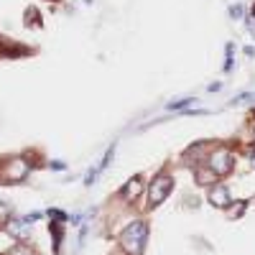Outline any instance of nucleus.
I'll use <instances>...</instances> for the list:
<instances>
[{"instance_id":"obj_14","label":"nucleus","mask_w":255,"mask_h":255,"mask_svg":"<svg viewBox=\"0 0 255 255\" xmlns=\"http://www.w3.org/2000/svg\"><path fill=\"white\" fill-rule=\"evenodd\" d=\"M49 217H54V219H59V222H64V219H67V215H64V212H59V209H51Z\"/></svg>"},{"instance_id":"obj_12","label":"nucleus","mask_w":255,"mask_h":255,"mask_svg":"<svg viewBox=\"0 0 255 255\" xmlns=\"http://www.w3.org/2000/svg\"><path fill=\"white\" fill-rule=\"evenodd\" d=\"M38 26V10L36 8H31V10H26V26Z\"/></svg>"},{"instance_id":"obj_15","label":"nucleus","mask_w":255,"mask_h":255,"mask_svg":"<svg viewBox=\"0 0 255 255\" xmlns=\"http://www.w3.org/2000/svg\"><path fill=\"white\" fill-rule=\"evenodd\" d=\"M224 69H232V46H227V62H224Z\"/></svg>"},{"instance_id":"obj_9","label":"nucleus","mask_w":255,"mask_h":255,"mask_svg":"<svg viewBox=\"0 0 255 255\" xmlns=\"http://www.w3.org/2000/svg\"><path fill=\"white\" fill-rule=\"evenodd\" d=\"M197 102V100H191V97H186V100H179V102H171L169 105V110L171 112H176V110H191V105Z\"/></svg>"},{"instance_id":"obj_5","label":"nucleus","mask_w":255,"mask_h":255,"mask_svg":"<svg viewBox=\"0 0 255 255\" xmlns=\"http://www.w3.org/2000/svg\"><path fill=\"white\" fill-rule=\"evenodd\" d=\"M209 202H212L215 207H219V209H227L232 202H230V191H227V186H222V184H215L212 189H209Z\"/></svg>"},{"instance_id":"obj_7","label":"nucleus","mask_w":255,"mask_h":255,"mask_svg":"<svg viewBox=\"0 0 255 255\" xmlns=\"http://www.w3.org/2000/svg\"><path fill=\"white\" fill-rule=\"evenodd\" d=\"M8 232L13 237H28V232H31V224H28L26 219H18V222H8Z\"/></svg>"},{"instance_id":"obj_17","label":"nucleus","mask_w":255,"mask_h":255,"mask_svg":"<svg viewBox=\"0 0 255 255\" xmlns=\"http://www.w3.org/2000/svg\"><path fill=\"white\" fill-rule=\"evenodd\" d=\"M51 169H56V171H62V169H64V163H62V161H54V163H51Z\"/></svg>"},{"instance_id":"obj_18","label":"nucleus","mask_w":255,"mask_h":255,"mask_svg":"<svg viewBox=\"0 0 255 255\" xmlns=\"http://www.w3.org/2000/svg\"><path fill=\"white\" fill-rule=\"evenodd\" d=\"M253 169H255V153H253Z\"/></svg>"},{"instance_id":"obj_3","label":"nucleus","mask_w":255,"mask_h":255,"mask_svg":"<svg viewBox=\"0 0 255 255\" xmlns=\"http://www.w3.org/2000/svg\"><path fill=\"white\" fill-rule=\"evenodd\" d=\"M232 163H235V156L227 151V148H219V151H215L212 156H209V169H212L217 176L227 174L232 169Z\"/></svg>"},{"instance_id":"obj_11","label":"nucleus","mask_w":255,"mask_h":255,"mask_svg":"<svg viewBox=\"0 0 255 255\" xmlns=\"http://www.w3.org/2000/svg\"><path fill=\"white\" fill-rule=\"evenodd\" d=\"M10 222V204L0 202V224H8Z\"/></svg>"},{"instance_id":"obj_16","label":"nucleus","mask_w":255,"mask_h":255,"mask_svg":"<svg viewBox=\"0 0 255 255\" xmlns=\"http://www.w3.org/2000/svg\"><path fill=\"white\" fill-rule=\"evenodd\" d=\"M230 16H232V18H240V16H243V8H240V5L230 8Z\"/></svg>"},{"instance_id":"obj_4","label":"nucleus","mask_w":255,"mask_h":255,"mask_svg":"<svg viewBox=\"0 0 255 255\" xmlns=\"http://www.w3.org/2000/svg\"><path fill=\"white\" fill-rule=\"evenodd\" d=\"M26 176H28V163L23 158H13V161L5 163L3 179H8V182H23Z\"/></svg>"},{"instance_id":"obj_2","label":"nucleus","mask_w":255,"mask_h":255,"mask_svg":"<svg viewBox=\"0 0 255 255\" xmlns=\"http://www.w3.org/2000/svg\"><path fill=\"white\" fill-rule=\"evenodd\" d=\"M171 186H174V179L169 174H158L151 184V191H148V204L151 207H158L163 199L171 194Z\"/></svg>"},{"instance_id":"obj_6","label":"nucleus","mask_w":255,"mask_h":255,"mask_svg":"<svg viewBox=\"0 0 255 255\" xmlns=\"http://www.w3.org/2000/svg\"><path fill=\"white\" fill-rule=\"evenodd\" d=\"M141 191H143V182L141 179H130V182L125 184V189H123V199H138L141 197Z\"/></svg>"},{"instance_id":"obj_1","label":"nucleus","mask_w":255,"mask_h":255,"mask_svg":"<svg viewBox=\"0 0 255 255\" xmlns=\"http://www.w3.org/2000/svg\"><path fill=\"white\" fill-rule=\"evenodd\" d=\"M146 237H148V224L136 219L120 232V248H123L128 255H141L143 245H146Z\"/></svg>"},{"instance_id":"obj_13","label":"nucleus","mask_w":255,"mask_h":255,"mask_svg":"<svg viewBox=\"0 0 255 255\" xmlns=\"http://www.w3.org/2000/svg\"><path fill=\"white\" fill-rule=\"evenodd\" d=\"M10 255H31V248H26V245H18L16 250H13Z\"/></svg>"},{"instance_id":"obj_8","label":"nucleus","mask_w":255,"mask_h":255,"mask_svg":"<svg viewBox=\"0 0 255 255\" xmlns=\"http://www.w3.org/2000/svg\"><path fill=\"white\" fill-rule=\"evenodd\" d=\"M215 171L212 169H197V182L199 184H215Z\"/></svg>"},{"instance_id":"obj_10","label":"nucleus","mask_w":255,"mask_h":255,"mask_svg":"<svg viewBox=\"0 0 255 255\" xmlns=\"http://www.w3.org/2000/svg\"><path fill=\"white\" fill-rule=\"evenodd\" d=\"M49 230L54 232V250L59 253V248H62V235H64V232H62V224H54V222H51Z\"/></svg>"}]
</instances>
